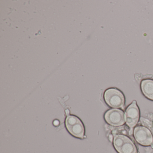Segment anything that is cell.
Here are the masks:
<instances>
[{
	"mask_svg": "<svg viewBox=\"0 0 153 153\" xmlns=\"http://www.w3.org/2000/svg\"><path fill=\"white\" fill-rule=\"evenodd\" d=\"M59 121L57 120H55L53 121V124H54L55 126H58V125H59Z\"/></svg>",
	"mask_w": 153,
	"mask_h": 153,
	"instance_id": "cell-8",
	"label": "cell"
},
{
	"mask_svg": "<svg viewBox=\"0 0 153 153\" xmlns=\"http://www.w3.org/2000/svg\"><path fill=\"white\" fill-rule=\"evenodd\" d=\"M105 119L107 123L112 126L118 127L124 124L125 116L122 110L113 109L107 111L105 114Z\"/></svg>",
	"mask_w": 153,
	"mask_h": 153,
	"instance_id": "cell-5",
	"label": "cell"
},
{
	"mask_svg": "<svg viewBox=\"0 0 153 153\" xmlns=\"http://www.w3.org/2000/svg\"><path fill=\"white\" fill-rule=\"evenodd\" d=\"M113 143L114 148L119 153H137L135 144L127 136L116 135L114 138Z\"/></svg>",
	"mask_w": 153,
	"mask_h": 153,
	"instance_id": "cell-2",
	"label": "cell"
},
{
	"mask_svg": "<svg viewBox=\"0 0 153 153\" xmlns=\"http://www.w3.org/2000/svg\"><path fill=\"white\" fill-rule=\"evenodd\" d=\"M125 121L131 128H134L138 122L140 111L136 101L130 105L125 111Z\"/></svg>",
	"mask_w": 153,
	"mask_h": 153,
	"instance_id": "cell-6",
	"label": "cell"
},
{
	"mask_svg": "<svg viewBox=\"0 0 153 153\" xmlns=\"http://www.w3.org/2000/svg\"><path fill=\"white\" fill-rule=\"evenodd\" d=\"M109 140H110L111 141H112L113 139V137L112 135H111H111H109Z\"/></svg>",
	"mask_w": 153,
	"mask_h": 153,
	"instance_id": "cell-9",
	"label": "cell"
},
{
	"mask_svg": "<svg viewBox=\"0 0 153 153\" xmlns=\"http://www.w3.org/2000/svg\"><path fill=\"white\" fill-rule=\"evenodd\" d=\"M65 125L71 134L79 138H84L85 128L81 121L76 116L69 115L66 118Z\"/></svg>",
	"mask_w": 153,
	"mask_h": 153,
	"instance_id": "cell-3",
	"label": "cell"
},
{
	"mask_svg": "<svg viewBox=\"0 0 153 153\" xmlns=\"http://www.w3.org/2000/svg\"><path fill=\"white\" fill-rule=\"evenodd\" d=\"M140 87L142 93L145 97L153 101V80L147 79L142 80Z\"/></svg>",
	"mask_w": 153,
	"mask_h": 153,
	"instance_id": "cell-7",
	"label": "cell"
},
{
	"mask_svg": "<svg viewBox=\"0 0 153 153\" xmlns=\"http://www.w3.org/2000/svg\"><path fill=\"white\" fill-rule=\"evenodd\" d=\"M104 98L106 103L110 107L123 109L125 98L123 94L119 89L111 88L105 92Z\"/></svg>",
	"mask_w": 153,
	"mask_h": 153,
	"instance_id": "cell-1",
	"label": "cell"
},
{
	"mask_svg": "<svg viewBox=\"0 0 153 153\" xmlns=\"http://www.w3.org/2000/svg\"><path fill=\"white\" fill-rule=\"evenodd\" d=\"M134 136L138 143L144 146L153 144V137L149 129L143 126H137L134 130Z\"/></svg>",
	"mask_w": 153,
	"mask_h": 153,
	"instance_id": "cell-4",
	"label": "cell"
},
{
	"mask_svg": "<svg viewBox=\"0 0 153 153\" xmlns=\"http://www.w3.org/2000/svg\"><path fill=\"white\" fill-rule=\"evenodd\" d=\"M151 148L153 149V144L151 145Z\"/></svg>",
	"mask_w": 153,
	"mask_h": 153,
	"instance_id": "cell-10",
	"label": "cell"
}]
</instances>
